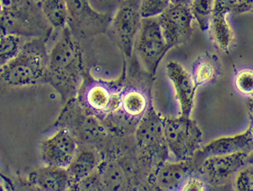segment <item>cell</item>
<instances>
[{
    "label": "cell",
    "mask_w": 253,
    "mask_h": 191,
    "mask_svg": "<svg viewBox=\"0 0 253 191\" xmlns=\"http://www.w3.org/2000/svg\"><path fill=\"white\" fill-rule=\"evenodd\" d=\"M82 64L81 48L68 26H65L47 52L45 77L63 97L68 98L80 87Z\"/></svg>",
    "instance_id": "1"
},
{
    "label": "cell",
    "mask_w": 253,
    "mask_h": 191,
    "mask_svg": "<svg viewBox=\"0 0 253 191\" xmlns=\"http://www.w3.org/2000/svg\"><path fill=\"white\" fill-rule=\"evenodd\" d=\"M250 149L205 157L196 164L195 171L206 181L209 187H224L232 181L236 173L246 164Z\"/></svg>",
    "instance_id": "7"
},
{
    "label": "cell",
    "mask_w": 253,
    "mask_h": 191,
    "mask_svg": "<svg viewBox=\"0 0 253 191\" xmlns=\"http://www.w3.org/2000/svg\"><path fill=\"white\" fill-rule=\"evenodd\" d=\"M42 15L48 24L61 29L68 24V10L65 0H41Z\"/></svg>",
    "instance_id": "18"
},
{
    "label": "cell",
    "mask_w": 253,
    "mask_h": 191,
    "mask_svg": "<svg viewBox=\"0 0 253 191\" xmlns=\"http://www.w3.org/2000/svg\"><path fill=\"white\" fill-rule=\"evenodd\" d=\"M249 12L253 13V3H252L251 8H250V11H249Z\"/></svg>",
    "instance_id": "37"
},
{
    "label": "cell",
    "mask_w": 253,
    "mask_h": 191,
    "mask_svg": "<svg viewBox=\"0 0 253 191\" xmlns=\"http://www.w3.org/2000/svg\"><path fill=\"white\" fill-rule=\"evenodd\" d=\"M158 19L163 36L170 48L184 42L192 33L193 17L189 6L170 3Z\"/></svg>",
    "instance_id": "10"
},
{
    "label": "cell",
    "mask_w": 253,
    "mask_h": 191,
    "mask_svg": "<svg viewBox=\"0 0 253 191\" xmlns=\"http://www.w3.org/2000/svg\"><path fill=\"white\" fill-rule=\"evenodd\" d=\"M171 3V0H140L142 18L157 17Z\"/></svg>",
    "instance_id": "25"
},
{
    "label": "cell",
    "mask_w": 253,
    "mask_h": 191,
    "mask_svg": "<svg viewBox=\"0 0 253 191\" xmlns=\"http://www.w3.org/2000/svg\"><path fill=\"white\" fill-rule=\"evenodd\" d=\"M217 70L215 64L212 62L205 58H201V60L196 61L193 66L192 73L191 74L192 81L196 89L210 83L216 77Z\"/></svg>",
    "instance_id": "21"
},
{
    "label": "cell",
    "mask_w": 253,
    "mask_h": 191,
    "mask_svg": "<svg viewBox=\"0 0 253 191\" xmlns=\"http://www.w3.org/2000/svg\"><path fill=\"white\" fill-rule=\"evenodd\" d=\"M249 130H250V133H251L252 137L253 138V123L251 124V126H249Z\"/></svg>",
    "instance_id": "35"
},
{
    "label": "cell",
    "mask_w": 253,
    "mask_h": 191,
    "mask_svg": "<svg viewBox=\"0 0 253 191\" xmlns=\"http://www.w3.org/2000/svg\"><path fill=\"white\" fill-rule=\"evenodd\" d=\"M121 92L107 83L94 82L87 85L84 100L86 107L98 114H109L118 111Z\"/></svg>",
    "instance_id": "14"
},
{
    "label": "cell",
    "mask_w": 253,
    "mask_h": 191,
    "mask_svg": "<svg viewBox=\"0 0 253 191\" xmlns=\"http://www.w3.org/2000/svg\"><path fill=\"white\" fill-rule=\"evenodd\" d=\"M210 27L211 28L213 38L219 48L228 51L232 45L233 34L228 21V15L212 13Z\"/></svg>",
    "instance_id": "19"
},
{
    "label": "cell",
    "mask_w": 253,
    "mask_h": 191,
    "mask_svg": "<svg viewBox=\"0 0 253 191\" xmlns=\"http://www.w3.org/2000/svg\"><path fill=\"white\" fill-rule=\"evenodd\" d=\"M164 136L169 155L174 160L191 159L201 147L203 133L190 117H164Z\"/></svg>",
    "instance_id": "3"
},
{
    "label": "cell",
    "mask_w": 253,
    "mask_h": 191,
    "mask_svg": "<svg viewBox=\"0 0 253 191\" xmlns=\"http://www.w3.org/2000/svg\"><path fill=\"white\" fill-rule=\"evenodd\" d=\"M99 166V158L95 151L88 147L79 148L72 162L67 168L72 181V188L95 173Z\"/></svg>",
    "instance_id": "16"
},
{
    "label": "cell",
    "mask_w": 253,
    "mask_h": 191,
    "mask_svg": "<svg viewBox=\"0 0 253 191\" xmlns=\"http://www.w3.org/2000/svg\"><path fill=\"white\" fill-rule=\"evenodd\" d=\"M246 163L253 164V147L251 149H250V150L249 151V153H248Z\"/></svg>",
    "instance_id": "33"
},
{
    "label": "cell",
    "mask_w": 253,
    "mask_h": 191,
    "mask_svg": "<svg viewBox=\"0 0 253 191\" xmlns=\"http://www.w3.org/2000/svg\"><path fill=\"white\" fill-rule=\"evenodd\" d=\"M236 5V0H214L212 13L228 15L234 12Z\"/></svg>",
    "instance_id": "28"
},
{
    "label": "cell",
    "mask_w": 253,
    "mask_h": 191,
    "mask_svg": "<svg viewBox=\"0 0 253 191\" xmlns=\"http://www.w3.org/2000/svg\"><path fill=\"white\" fill-rule=\"evenodd\" d=\"M118 0H89V2L91 4H92V2H96V6H111L112 4H114V2H116Z\"/></svg>",
    "instance_id": "30"
},
{
    "label": "cell",
    "mask_w": 253,
    "mask_h": 191,
    "mask_svg": "<svg viewBox=\"0 0 253 191\" xmlns=\"http://www.w3.org/2000/svg\"><path fill=\"white\" fill-rule=\"evenodd\" d=\"M253 138L249 129L231 136L220 137L201 146L195 153L192 159L195 163L210 156L224 155L239 151L252 149Z\"/></svg>",
    "instance_id": "12"
},
{
    "label": "cell",
    "mask_w": 253,
    "mask_h": 191,
    "mask_svg": "<svg viewBox=\"0 0 253 191\" xmlns=\"http://www.w3.org/2000/svg\"><path fill=\"white\" fill-rule=\"evenodd\" d=\"M232 187L237 191H253V164H245L232 179Z\"/></svg>",
    "instance_id": "24"
},
{
    "label": "cell",
    "mask_w": 253,
    "mask_h": 191,
    "mask_svg": "<svg viewBox=\"0 0 253 191\" xmlns=\"http://www.w3.org/2000/svg\"><path fill=\"white\" fill-rule=\"evenodd\" d=\"M23 47L20 36L13 33L0 36V67L12 59Z\"/></svg>",
    "instance_id": "23"
},
{
    "label": "cell",
    "mask_w": 253,
    "mask_h": 191,
    "mask_svg": "<svg viewBox=\"0 0 253 191\" xmlns=\"http://www.w3.org/2000/svg\"><path fill=\"white\" fill-rule=\"evenodd\" d=\"M236 5L234 13L249 12L253 0H236Z\"/></svg>",
    "instance_id": "29"
},
{
    "label": "cell",
    "mask_w": 253,
    "mask_h": 191,
    "mask_svg": "<svg viewBox=\"0 0 253 191\" xmlns=\"http://www.w3.org/2000/svg\"><path fill=\"white\" fill-rule=\"evenodd\" d=\"M78 149V143L71 131L61 128L41 143V159L45 165L67 169Z\"/></svg>",
    "instance_id": "9"
},
{
    "label": "cell",
    "mask_w": 253,
    "mask_h": 191,
    "mask_svg": "<svg viewBox=\"0 0 253 191\" xmlns=\"http://www.w3.org/2000/svg\"><path fill=\"white\" fill-rule=\"evenodd\" d=\"M68 28L73 35L88 36L104 32L111 23L108 13L96 11L89 0H65Z\"/></svg>",
    "instance_id": "8"
},
{
    "label": "cell",
    "mask_w": 253,
    "mask_h": 191,
    "mask_svg": "<svg viewBox=\"0 0 253 191\" xmlns=\"http://www.w3.org/2000/svg\"><path fill=\"white\" fill-rule=\"evenodd\" d=\"M191 2H192V0H171V3L183 5V6H189Z\"/></svg>",
    "instance_id": "31"
},
{
    "label": "cell",
    "mask_w": 253,
    "mask_h": 191,
    "mask_svg": "<svg viewBox=\"0 0 253 191\" xmlns=\"http://www.w3.org/2000/svg\"><path fill=\"white\" fill-rule=\"evenodd\" d=\"M141 22L140 0H122L115 11L110 28L126 59L132 55Z\"/></svg>",
    "instance_id": "6"
},
{
    "label": "cell",
    "mask_w": 253,
    "mask_h": 191,
    "mask_svg": "<svg viewBox=\"0 0 253 191\" xmlns=\"http://www.w3.org/2000/svg\"><path fill=\"white\" fill-rule=\"evenodd\" d=\"M248 109H249V113L250 114V117L253 121V96L250 97V100L248 102Z\"/></svg>",
    "instance_id": "32"
},
{
    "label": "cell",
    "mask_w": 253,
    "mask_h": 191,
    "mask_svg": "<svg viewBox=\"0 0 253 191\" xmlns=\"http://www.w3.org/2000/svg\"><path fill=\"white\" fill-rule=\"evenodd\" d=\"M236 90L243 95L253 96V70L249 68L237 72L235 77Z\"/></svg>",
    "instance_id": "26"
},
{
    "label": "cell",
    "mask_w": 253,
    "mask_h": 191,
    "mask_svg": "<svg viewBox=\"0 0 253 191\" xmlns=\"http://www.w3.org/2000/svg\"><path fill=\"white\" fill-rule=\"evenodd\" d=\"M196 170L192 158L188 160H167L160 166L153 176L156 187L161 191H179L184 181Z\"/></svg>",
    "instance_id": "13"
},
{
    "label": "cell",
    "mask_w": 253,
    "mask_h": 191,
    "mask_svg": "<svg viewBox=\"0 0 253 191\" xmlns=\"http://www.w3.org/2000/svg\"><path fill=\"white\" fill-rule=\"evenodd\" d=\"M97 171L99 183L105 186L107 189H121L124 182V175L122 170L118 165L113 163L107 164L105 166L99 168Z\"/></svg>",
    "instance_id": "22"
},
{
    "label": "cell",
    "mask_w": 253,
    "mask_h": 191,
    "mask_svg": "<svg viewBox=\"0 0 253 191\" xmlns=\"http://www.w3.org/2000/svg\"><path fill=\"white\" fill-rule=\"evenodd\" d=\"M170 49L163 36L158 16L142 18L134 50L146 72L151 77H154L159 64Z\"/></svg>",
    "instance_id": "5"
},
{
    "label": "cell",
    "mask_w": 253,
    "mask_h": 191,
    "mask_svg": "<svg viewBox=\"0 0 253 191\" xmlns=\"http://www.w3.org/2000/svg\"><path fill=\"white\" fill-rule=\"evenodd\" d=\"M47 52L41 40L27 43L17 55L0 67V80L14 87L36 85L46 76Z\"/></svg>",
    "instance_id": "2"
},
{
    "label": "cell",
    "mask_w": 253,
    "mask_h": 191,
    "mask_svg": "<svg viewBox=\"0 0 253 191\" xmlns=\"http://www.w3.org/2000/svg\"><path fill=\"white\" fill-rule=\"evenodd\" d=\"M149 107L147 96L141 90L132 88L121 92L119 110L128 118L139 119Z\"/></svg>",
    "instance_id": "17"
},
{
    "label": "cell",
    "mask_w": 253,
    "mask_h": 191,
    "mask_svg": "<svg viewBox=\"0 0 253 191\" xmlns=\"http://www.w3.org/2000/svg\"><path fill=\"white\" fill-rule=\"evenodd\" d=\"M214 0H192L189 8L200 30L206 32L210 27Z\"/></svg>",
    "instance_id": "20"
},
{
    "label": "cell",
    "mask_w": 253,
    "mask_h": 191,
    "mask_svg": "<svg viewBox=\"0 0 253 191\" xmlns=\"http://www.w3.org/2000/svg\"><path fill=\"white\" fill-rule=\"evenodd\" d=\"M209 186L206 181L203 179L196 171L190 174L179 191H207Z\"/></svg>",
    "instance_id": "27"
},
{
    "label": "cell",
    "mask_w": 253,
    "mask_h": 191,
    "mask_svg": "<svg viewBox=\"0 0 253 191\" xmlns=\"http://www.w3.org/2000/svg\"><path fill=\"white\" fill-rule=\"evenodd\" d=\"M4 191V187H3V186L1 185V184H0V191Z\"/></svg>",
    "instance_id": "36"
},
{
    "label": "cell",
    "mask_w": 253,
    "mask_h": 191,
    "mask_svg": "<svg viewBox=\"0 0 253 191\" xmlns=\"http://www.w3.org/2000/svg\"><path fill=\"white\" fill-rule=\"evenodd\" d=\"M135 142L139 150L152 165L154 176L156 171L169 155L164 136L163 116L152 105L139 119L135 133Z\"/></svg>",
    "instance_id": "4"
},
{
    "label": "cell",
    "mask_w": 253,
    "mask_h": 191,
    "mask_svg": "<svg viewBox=\"0 0 253 191\" xmlns=\"http://www.w3.org/2000/svg\"><path fill=\"white\" fill-rule=\"evenodd\" d=\"M2 14H3V6H2V2L0 0V18L2 17Z\"/></svg>",
    "instance_id": "34"
},
{
    "label": "cell",
    "mask_w": 253,
    "mask_h": 191,
    "mask_svg": "<svg viewBox=\"0 0 253 191\" xmlns=\"http://www.w3.org/2000/svg\"><path fill=\"white\" fill-rule=\"evenodd\" d=\"M28 183L39 191H64L72 189V181L67 169L45 164L28 174Z\"/></svg>",
    "instance_id": "15"
},
{
    "label": "cell",
    "mask_w": 253,
    "mask_h": 191,
    "mask_svg": "<svg viewBox=\"0 0 253 191\" xmlns=\"http://www.w3.org/2000/svg\"><path fill=\"white\" fill-rule=\"evenodd\" d=\"M166 75L172 85L182 116L190 117L194 106L196 89L191 74L182 64L169 60L165 66Z\"/></svg>",
    "instance_id": "11"
}]
</instances>
